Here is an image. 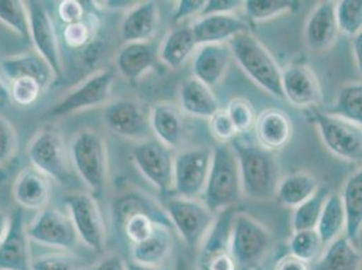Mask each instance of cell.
<instances>
[{
  "instance_id": "obj_1",
  "label": "cell",
  "mask_w": 362,
  "mask_h": 270,
  "mask_svg": "<svg viewBox=\"0 0 362 270\" xmlns=\"http://www.w3.org/2000/svg\"><path fill=\"white\" fill-rule=\"evenodd\" d=\"M228 145L238 160L243 195L255 200H268L276 196L281 180L276 154L238 136Z\"/></svg>"
},
{
  "instance_id": "obj_2",
  "label": "cell",
  "mask_w": 362,
  "mask_h": 270,
  "mask_svg": "<svg viewBox=\"0 0 362 270\" xmlns=\"http://www.w3.org/2000/svg\"><path fill=\"white\" fill-rule=\"evenodd\" d=\"M227 45L231 50L233 59L241 66L245 75L262 90L284 100L281 88L283 68H280L271 52L257 37L250 31L242 33L230 40Z\"/></svg>"
},
{
  "instance_id": "obj_3",
  "label": "cell",
  "mask_w": 362,
  "mask_h": 270,
  "mask_svg": "<svg viewBox=\"0 0 362 270\" xmlns=\"http://www.w3.org/2000/svg\"><path fill=\"white\" fill-rule=\"evenodd\" d=\"M243 196L238 160L228 143L212 149L211 168L203 194V203L214 213H221L237 204Z\"/></svg>"
},
{
  "instance_id": "obj_4",
  "label": "cell",
  "mask_w": 362,
  "mask_h": 270,
  "mask_svg": "<svg viewBox=\"0 0 362 270\" xmlns=\"http://www.w3.org/2000/svg\"><path fill=\"white\" fill-rule=\"evenodd\" d=\"M72 168L95 199L103 194L108 179V154L103 136L84 129L69 145Z\"/></svg>"
},
{
  "instance_id": "obj_5",
  "label": "cell",
  "mask_w": 362,
  "mask_h": 270,
  "mask_svg": "<svg viewBox=\"0 0 362 270\" xmlns=\"http://www.w3.org/2000/svg\"><path fill=\"white\" fill-rule=\"evenodd\" d=\"M308 119L332 154L349 163H362V127L317 107L308 110Z\"/></svg>"
},
{
  "instance_id": "obj_6",
  "label": "cell",
  "mask_w": 362,
  "mask_h": 270,
  "mask_svg": "<svg viewBox=\"0 0 362 270\" xmlns=\"http://www.w3.org/2000/svg\"><path fill=\"white\" fill-rule=\"evenodd\" d=\"M273 245L271 231L245 212H237L230 230V253L238 269L257 266Z\"/></svg>"
},
{
  "instance_id": "obj_7",
  "label": "cell",
  "mask_w": 362,
  "mask_h": 270,
  "mask_svg": "<svg viewBox=\"0 0 362 270\" xmlns=\"http://www.w3.org/2000/svg\"><path fill=\"white\" fill-rule=\"evenodd\" d=\"M28 158L33 168L42 172L50 180L61 184L71 181L74 168L69 148H66L64 136L56 129H42L31 138Z\"/></svg>"
},
{
  "instance_id": "obj_8",
  "label": "cell",
  "mask_w": 362,
  "mask_h": 270,
  "mask_svg": "<svg viewBox=\"0 0 362 270\" xmlns=\"http://www.w3.org/2000/svg\"><path fill=\"white\" fill-rule=\"evenodd\" d=\"M164 210L172 227L188 247L200 246L216 219L215 213L199 199L173 196L164 203Z\"/></svg>"
},
{
  "instance_id": "obj_9",
  "label": "cell",
  "mask_w": 362,
  "mask_h": 270,
  "mask_svg": "<svg viewBox=\"0 0 362 270\" xmlns=\"http://www.w3.org/2000/svg\"><path fill=\"white\" fill-rule=\"evenodd\" d=\"M114 83L115 72L112 69H100L92 74L50 107L46 111V118H62L105 105L111 96Z\"/></svg>"
},
{
  "instance_id": "obj_10",
  "label": "cell",
  "mask_w": 362,
  "mask_h": 270,
  "mask_svg": "<svg viewBox=\"0 0 362 270\" xmlns=\"http://www.w3.org/2000/svg\"><path fill=\"white\" fill-rule=\"evenodd\" d=\"M211 161V148L200 146L177 151L173 164L172 192L184 199L202 197L210 175Z\"/></svg>"
},
{
  "instance_id": "obj_11",
  "label": "cell",
  "mask_w": 362,
  "mask_h": 270,
  "mask_svg": "<svg viewBox=\"0 0 362 270\" xmlns=\"http://www.w3.org/2000/svg\"><path fill=\"white\" fill-rule=\"evenodd\" d=\"M64 201L80 242L93 253H103L106 249V225L96 199L90 194H69Z\"/></svg>"
},
{
  "instance_id": "obj_12",
  "label": "cell",
  "mask_w": 362,
  "mask_h": 270,
  "mask_svg": "<svg viewBox=\"0 0 362 270\" xmlns=\"http://www.w3.org/2000/svg\"><path fill=\"white\" fill-rule=\"evenodd\" d=\"M133 161L141 175L161 194H170L173 185V164L176 153L157 138L138 142L133 149Z\"/></svg>"
},
{
  "instance_id": "obj_13",
  "label": "cell",
  "mask_w": 362,
  "mask_h": 270,
  "mask_svg": "<svg viewBox=\"0 0 362 270\" xmlns=\"http://www.w3.org/2000/svg\"><path fill=\"white\" fill-rule=\"evenodd\" d=\"M151 107L136 99H118L106 105L103 119L114 134L130 141L142 142L153 136Z\"/></svg>"
},
{
  "instance_id": "obj_14",
  "label": "cell",
  "mask_w": 362,
  "mask_h": 270,
  "mask_svg": "<svg viewBox=\"0 0 362 270\" xmlns=\"http://www.w3.org/2000/svg\"><path fill=\"white\" fill-rule=\"evenodd\" d=\"M26 233L31 242L65 252H71L80 242L68 211L62 212L50 206L40 211L30 225H26Z\"/></svg>"
},
{
  "instance_id": "obj_15",
  "label": "cell",
  "mask_w": 362,
  "mask_h": 270,
  "mask_svg": "<svg viewBox=\"0 0 362 270\" xmlns=\"http://www.w3.org/2000/svg\"><path fill=\"white\" fill-rule=\"evenodd\" d=\"M30 16V41L37 52L50 65L53 74L62 76V57L54 20L45 3L38 0L26 1Z\"/></svg>"
},
{
  "instance_id": "obj_16",
  "label": "cell",
  "mask_w": 362,
  "mask_h": 270,
  "mask_svg": "<svg viewBox=\"0 0 362 270\" xmlns=\"http://www.w3.org/2000/svg\"><path fill=\"white\" fill-rule=\"evenodd\" d=\"M284 100L299 108H314L322 99L319 78L304 62H292L281 71Z\"/></svg>"
},
{
  "instance_id": "obj_17",
  "label": "cell",
  "mask_w": 362,
  "mask_h": 270,
  "mask_svg": "<svg viewBox=\"0 0 362 270\" xmlns=\"http://www.w3.org/2000/svg\"><path fill=\"white\" fill-rule=\"evenodd\" d=\"M31 240L22 211L11 215L4 240L0 243V270H31Z\"/></svg>"
},
{
  "instance_id": "obj_18",
  "label": "cell",
  "mask_w": 362,
  "mask_h": 270,
  "mask_svg": "<svg viewBox=\"0 0 362 270\" xmlns=\"http://www.w3.org/2000/svg\"><path fill=\"white\" fill-rule=\"evenodd\" d=\"M338 34L335 3L329 0L319 1L304 26L305 45L315 53L327 52L337 42Z\"/></svg>"
},
{
  "instance_id": "obj_19",
  "label": "cell",
  "mask_w": 362,
  "mask_h": 270,
  "mask_svg": "<svg viewBox=\"0 0 362 270\" xmlns=\"http://www.w3.org/2000/svg\"><path fill=\"white\" fill-rule=\"evenodd\" d=\"M13 197L23 210L40 211L49 207L52 197V180L38 169L28 166L16 176Z\"/></svg>"
},
{
  "instance_id": "obj_20",
  "label": "cell",
  "mask_w": 362,
  "mask_h": 270,
  "mask_svg": "<svg viewBox=\"0 0 362 270\" xmlns=\"http://www.w3.org/2000/svg\"><path fill=\"white\" fill-rule=\"evenodd\" d=\"M191 29L197 46L227 44L235 35L250 31L249 23L237 14L200 16L192 22Z\"/></svg>"
},
{
  "instance_id": "obj_21",
  "label": "cell",
  "mask_w": 362,
  "mask_h": 270,
  "mask_svg": "<svg viewBox=\"0 0 362 270\" xmlns=\"http://www.w3.org/2000/svg\"><path fill=\"white\" fill-rule=\"evenodd\" d=\"M255 135L258 146L273 153L281 151L292 139L293 123L286 111L267 108L257 115Z\"/></svg>"
},
{
  "instance_id": "obj_22",
  "label": "cell",
  "mask_w": 362,
  "mask_h": 270,
  "mask_svg": "<svg viewBox=\"0 0 362 270\" xmlns=\"http://www.w3.org/2000/svg\"><path fill=\"white\" fill-rule=\"evenodd\" d=\"M231 59L233 54L227 44L197 46L192 57V76L214 88L223 80Z\"/></svg>"
},
{
  "instance_id": "obj_23",
  "label": "cell",
  "mask_w": 362,
  "mask_h": 270,
  "mask_svg": "<svg viewBox=\"0 0 362 270\" xmlns=\"http://www.w3.org/2000/svg\"><path fill=\"white\" fill-rule=\"evenodd\" d=\"M160 23V8L156 1L136 3L126 11L121 23L123 44L149 42Z\"/></svg>"
},
{
  "instance_id": "obj_24",
  "label": "cell",
  "mask_w": 362,
  "mask_h": 270,
  "mask_svg": "<svg viewBox=\"0 0 362 270\" xmlns=\"http://www.w3.org/2000/svg\"><path fill=\"white\" fill-rule=\"evenodd\" d=\"M151 134L170 149H177L185 139L187 126L180 107L158 103L151 107Z\"/></svg>"
},
{
  "instance_id": "obj_25",
  "label": "cell",
  "mask_w": 362,
  "mask_h": 270,
  "mask_svg": "<svg viewBox=\"0 0 362 270\" xmlns=\"http://www.w3.org/2000/svg\"><path fill=\"white\" fill-rule=\"evenodd\" d=\"M158 59V49L149 42L123 44L117 53L115 65L118 72L129 83H136L146 75Z\"/></svg>"
},
{
  "instance_id": "obj_26",
  "label": "cell",
  "mask_w": 362,
  "mask_h": 270,
  "mask_svg": "<svg viewBox=\"0 0 362 270\" xmlns=\"http://www.w3.org/2000/svg\"><path fill=\"white\" fill-rule=\"evenodd\" d=\"M0 75L4 76L8 83L21 77H31L42 86L44 90L56 78L50 65L37 52L1 59Z\"/></svg>"
},
{
  "instance_id": "obj_27",
  "label": "cell",
  "mask_w": 362,
  "mask_h": 270,
  "mask_svg": "<svg viewBox=\"0 0 362 270\" xmlns=\"http://www.w3.org/2000/svg\"><path fill=\"white\" fill-rule=\"evenodd\" d=\"M179 103L184 114L197 118L210 119L216 111L221 110L219 100L212 92V88L199 81L194 76L181 83Z\"/></svg>"
},
{
  "instance_id": "obj_28",
  "label": "cell",
  "mask_w": 362,
  "mask_h": 270,
  "mask_svg": "<svg viewBox=\"0 0 362 270\" xmlns=\"http://www.w3.org/2000/svg\"><path fill=\"white\" fill-rule=\"evenodd\" d=\"M172 227L157 225L149 238L132 245V262L145 266H164L172 254Z\"/></svg>"
},
{
  "instance_id": "obj_29",
  "label": "cell",
  "mask_w": 362,
  "mask_h": 270,
  "mask_svg": "<svg viewBox=\"0 0 362 270\" xmlns=\"http://www.w3.org/2000/svg\"><path fill=\"white\" fill-rule=\"evenodd\" d=\"M197 49V40L191 26L180 25L166 34L158 47V60L170 69H179L195 54Z\"/></svg>"
},
{
  "instance_id": "obj_30",
  "label": "cell",
  "mask_w": 362,
  "mask_h": 270,
  "mask_svg": "<svg viewBox=\"0 0 362 270\" xmlns=\"http://www.w3.org/2000/svg\"><path fill=\"white\" fill-rule=\"evenodd\" d=\"M362 254L346 235L332 240L317 261V270H361Z\"/></svg>"
},
{
  "instance_id": "obj_31",
  "label": "cell",
  "mask_w": 362,
  "mask_h": 270,
  "mask_svg": "<svg viewBox=\"0 0 362 270\" xmlns=\"http://www.w3.org/2000/svg\"><path fill=\"white\" fill-rule=\"evenodd\" d=\"M319 187L320 185L314 175L296 172L281 177L276 191V197L281 206L295 210L314 195Z\"/></svg>"
},
{
  "instance_id": "obj_32",
  "label": "cell",
  "mask_w": 362,
  "mask_h": 270,
  "mask_svg": "<svg viewBox=\"0 0 362 270\" xmlns=\"http://www.w3.org/2000/svg\"><path fill=\"white\" fill-rule=\"evenodd\" d=\"M339 195L346 215L345 235L356 242L362 230V168L345 181Z\"/></svg>"
},
{
  "instance_id": "obj_33",
  "label": "cell",
  "mask_w": 362,
  "mask_h": 270,
  "mask_svg": "<svg viewBox=\"0 0 362 270\" xmlns=\"http://www.w3.org/2000/svg\"><path fill=\"white\" fill-rule=\"evenodd\" d=\"M136 212H148L153 215L161 225L172 227V223L166 215L165 210H160L157 207V204L154 203V200H151V197L142 195L139 192L124 194L121 197L115 199L114 210H112L114 223L118 228H121L123 222Z\"/></svg>"
},
{
  "instance_id": "obj_34",
  "label": "cell",
  "mask_w": 362,
  "mask_h": 270,
  "mask_svg": "<svg viewBox=\"0 0 362 270\" xmlns=\"http://www.w3.org/2000/svg\"><path fill=\"white\" fill-rule=\"evenodd\" d=\"M346 230V215L344 210V203L341 195L330 192L327 196L320 219L317 222V231L323 240L325 246L330 245L332 240L345 234Z\"/></svg>"
},
{
  "instance_id": "obj_35",
  "label": "cell",
  "mask_w": 362,
  "mask_h": 270,
  "mask_svg": "<svg viewBox=\"0 0 362 270\" xmlns=\"http://www.w3.org/2000/svg\"><path fill=\"white\" fill-rule=\"evenodd\" d=\"M326 112L362 127V81L345 84L338 90L334 105Z\"/></svg>"
},
{
  "instance_id": "obj_36",
  "label": "cell",
  "mask_w": 362,
  "mask_h": 270,
  "mask_svg": "<svg viewBox=\"0 0 362 270\" xmlns=\"http://www.w3.org/2000/svg\"><path fill=\"white\" fill-rule=\"evenodd\" d=\"M329 195H330L329 187L322 185L319 187V189L314 195L293 210L292 219H291L293 233L305 231V230H317V222L320 219L325 201Z\"/></svg>"
},
{
  "instance_id": "obj_37",
  "label": "cell",
  "mask_w": 362,
  "mask_h": 270,
  "mask_svg": "<svg viewBox=\"0 0 362 270\" xmlns=\"http://www.w3.org/2000/svg\"><path fill=\"white\" fill-rule=\"evenodd\" d=\"M300 7L302 3L296 0H246L242 6L245 16L256 22L295 13Z\"/></svg>"
},
{
  "instance_id": "obj_38",
  "label": "cell",
  "mask_w": 362,
  "mask_h": 270,
  "mask_svg": "<svg viewBox=\"0 0 362 270\" xmlns=\"http://www.w3.org/2000/svg\"><path fill=\"white\" fill-rule=\"evenodd\" d=\"M0 23L21 38L30 41V16L26 1L0 0Z\"/></svg>"
},
{
  "instance_id": "obj_39",
  "label": "cell",
  "mask_w": 362,
  "mask_h": 270,
  "mask_svg": "<svg viewBox=\"0 0 362 270\" xmlns=\"http://www.w3.org/2000/svg\"><path fill=\"white\" fill-rule=\"evenodd\" d=\"M288 247L291 253L289 255L300 259L303 262L311 264L322 257L326 246L317 230H305L292 233V237L288 242Z\"/></svg>"
},
{
  "instance_id": "obj_40",
  "label": "cell",
  "mask_w": 362,
  "mask_h": 270,
  "mask_svg": "<svg viewBox=\"0 0 362 270\" xmlns=\"http://www.w3.org/2000/svg\"><path fill=\"white\" fill-rule=\"evenodd\" d=\"M99 22L96 16L87 14V16L74 25L64 26L62 29V41L64 45L69 49H84L93 42Z\"/></svg>"
},
{
  "instance_id": "obj_41",
  "label": "cell",
  "mask_w": 362,
  "mask_h": 270,
  "mask_svg": "<svg viewBox=\"0 0 362 270\" xmlns=\"http://www.w3.org/2000/svg\"><path fill=\"white\" fill-rule=\"evenodd\" d=\"M339 33L356 37L362 31V0H341L335 3Z\"/></svg>"
},
{
  "instance_id": "obj_42",
  "label": "cell",
  "mask_w": 362,
  "mask_h": 270,
  "mask_svg": "<svg viewBox=\"0 0 362 270\" xmlns=\"http://www.w3.org/2000/svg\"><path fill=\"white\" fill-rule=\"evenodd\" d=\"M225 110L238 135L246 134L252 129H255L257 119L256 110L250 103V100H247L246 98L238 96L230 99Z\"/></svg>"
},
{
  "instance_id": "obj_43",
  "label": "cell",
  "mask_w": 362,
  "mask_h": 270,
  "mask_svg": "<svg viewBox=\"0 0 362 270\" xmlns=\"http://www.w3.org/2000/svg\"><path fill=\"white\" fill-rule=\"evenodd\" d=\"M31 270H86L84 261L77 255L60 250L56 253L33 257Z\"/></svg>"
},
{
  "instance_id": "obj_44",
  "label": "cell",
  "mask_w": 362,
  "mask_h": 270,
  "mask_svg": "<svg viewBox=\"0 0 362 270\" xmlns=\"http://www.w3.org/2000/svg\"><path fill=\"white\" fill-rule=\"evenodd\" d=\"M157 225H161V223L151 213L136 212L123 222L121 230L124 233L127 240L132 245H136L149 238Z\"/></svg>"
},
{
  "instance_id": "obj_45",
  "label": "cell",
  "mask_w": 362,
  "mask_h": 270,
  "mask_svg": "<svg viewBox=\"0 0 362 270\" xmlns=\"http://www.w3.org/2000/svg\"><path fill=\"white\" fill-rule=\"evenodd\" d=\"M7 87L8 99L19 107H30L40 99L44 92L42 86L31 77H21L13 80L7 84Z\"/></svg>"
},
{
  "instance_id": "obj_46",
  "label": "cell",
  "mask_w": 362,
  "mask_h": 270,
  "mask_svg": "<svg viewBox=\"0 0 362 270\" xmlns=\"http://www.w3.org/2000/svg\"><path fill=\"white\" fill-rule=\"evenodd\" d=\"M209 127L212 136L219 143H231L238 136V133L230 117L227 115L225 108H221L212 115L209 119Z\"/></svg>"
},
{
  "instance_id": "obj_47",
  "label": "cell",
  "mask_w": 362,
  "mask_h": 270,
  "mask_svg": "<svg viewBox=\"0 0 362 270\" xmlns=\"http://www.w3.org/2000/svg\"><path fill=\"white\" fill-rule=\"evenodd\" d=\"M18 143L16 127L10 120L0 115V168L10 163L16 155Z\"/></svg>"
},
{
  "instance_id": "obj_48",
  "label": "cell",
  "mask_w": 362,
  "mask_h": 270,
  "mask_svg": "<svg viewBox=\"0 0 362 270\" xmlns=\"http://www.w3.org/2000/svg\"><path fill=\"white\" fill-rule=\"evenodd\" d=\"M87 14L84 3L78 0H62L57 6V16L65 26L81 22Z\"/></svg>"
},
{
  "instance_id": "obj_49",
  "label": "cell",
  "mask_w": 362,
  "mask_h": 270,
  "mask_svg": "<svg viewBox=\"0 0 362 270\" xmlns=\"http://www.w3.org/2000/svg\"><path fill=\"white\" fill-rule=\"evenodd\" d=\"M206 6V0H179L173 10V23L182 25L185 20L199 18Z\"/></svg>"
},
{
  "instance_id": "obj_50",
  "label": "cell",
  "mask_w": 362,
  "mask_h": 270,
  "mask_svg": "<svg viewBox=\"0 0 362 270\" xmlns=\"http://www.w3.org/2000/svg\"><path fill=\"white\" fill-rule=\"evenodd\" d=\"M197 266L199 270H240L230 250L199 259Z\"/></svg>"
},
{
  "instance_id": "obj_51",
  "label": "cell",
  "mask_w": 362,
  "mask_h": 270,
  "mask_svg": "<svg viewBox=\"0 0 362 270\" xmlns=\"http://www.w3.org/2000/svg\"><path fill=\"white\" fill-rule=\"evenodd\" d=\"M242 6H243V1L240 0H209V1L206 0V6L200 16L235 14L240 8H242Z\"/></svg>"
},
{
  "instance_id": "obj_52",
  "label": "cell",
  "mask_w": 362,
  "mask_h": 270,
  "mask_svg": "<svg viewBox=\"0 0 362 270\" xmlns=\"http://www.w3.org/2000/svg\"><path fill=\"white\" fill-rule=\"evenodd\" d=\"M90 270H129L127 262L119 254L106 255Z\"/></svg>"
},
{
  "instance_id": "obj_53",
  "label": "cell",
  "mask_w": 362,
  "mask_h": 270,
  "mask_svg": "<svg viewBox=\"0 0 362 270\" xmlns=\"http://www.w3.org/2000/svg\"><path fill=\"white\" fill-rule=\"evenodd\" d=\"M274 270H311V268L310 264L303 262L292 255H287L276 264Z\"/></svg>"
},
{
  "instance_id": "obj_54",
  "label": "cell",
  "mask_w": 362,
  "mask_h": 270,
  "mask_svg": "<svg viewBox=\"0 0 362 270\" xmlns=\"http://www.w3.org/2000/svg\"><path fill=\"white\" fill-rule=\"evenodd\" d=\"M351 47H353V56L356 61V66H357L360 75L362 76V31L356 37H353Z\"/></svg>"
},
{
  "instance_id": "obj_55",
  "label": "cell",
  "mask_w": 362,
  "mask_h": 270,
  "mask_svg": "<svg viewBox=\"0 0 362 270\" xmlns=\"http://www.w3.org/2000/svg\"><path fill=\"white\" fill-rule=\"evenodd\" d=\"M102 4H105L106 8H111V10H130L136 1H127V0H107V1H102Z\"/></svg>"
},
{
  "instance_id": "obj_56",
  "label": "cell",
  "mask_w": 362,
  "mask_h": 270,
  "mask_svg": "<svg viewBox=\"0 0 362 270\" xmlns=\"http://www.w3.org/2000/svg\"><path fill=\"white\" fill-rule=\"evenodd\" d=\"M10 222H11V216L7 215L4 211H0V243H1V240H4V237L8 231Z\"/></svg>"
},
{
  "instance_id": "obj_57",
  "label": "cell",
  "mask_w": 362,
  "mask_h": 270,
  "mask_svg": "<svg viewBox=\"0 0 362 270\" xmlns=\"http://www.w3.org/2000/svg\"><path fill=\"white\" fill-rule=\"evenodd\" d=\"M127 266H129V270H173L168 268L165 265L164 266H145V265H138L134 262H127Z\"/></svg>"
},
{
  "instance_id": "obj_58",
  "label": "cell",
  "mask_w": 362,
  "mask_h": 270,
  "mask_svg": "<svg viewBox=\"0 0 362 270\" xmlns=\"http://www.w3.org/2000/svg\"><path fill=\"white\" fill-rule=\"evenodd\" d=\"M7 99H8V87L4 78L0 75V100H7Z\"/></svg>"
},
{
  "instance_id": "obj_59",
  "label": "cell",
  "mask_w": 362,
  "mask_h": 270,
  "mask_svg": "<svg viewBox=\"0 0 362 270\" xmlns=\"http://www.w3.org/2000/svg\"><path fill=\"white\" fill-rule=\"evenodd\" d=\"M173 270H191L189 269V264L184 259V258H179L176 265H175V269Z\"/></svg>"
}]
</instances>
